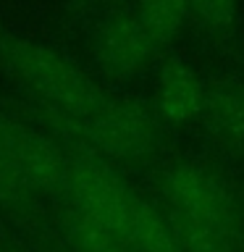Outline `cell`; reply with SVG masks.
Returning a JSON list of instances; mask_svg holds the SVG:
<instances>
[{
  "mask_svg": "<svg viewBox=\"0 0 244 252\" xmlns=\"http://www.w3.org/2000/svg\"><path fill=\"white\" fill-rule=\"evenodd\" d=\"M0 66L34 105L53 108L74 118H90L110 94L61 50L34 39L0 32Z\"/></svg>",
  "mask_w": 244,
  "mask_h": 252,
  "instance_id": "7a4b0ae2",
  "label": "cell"
},
{
  "mask_svg": "<svg viewBox=\"0 0 244 252\" xmlns=\"http://www.w3.org/2000/svg\"><path fill=\"white\" fill-rule=\"evenodd\" d=\"M189 19L213 34H223L236 21V0H189Z\"/></svg>",
  "mask_w": 244,
  "mask_h": 252,
  "instance_id": "7c38bea8",
  "label": "cell"
},
{
  "mask_svg": "<svg viewBox=\"0 0 244 252\" xmlns=\"http://www.w3.org/2000/svg\"><path fill=\"white\" fill-rule=\"evenodd\" d=\"M68 155L47 131L0 110V202L29 205L34 197L63 194Z\"/></svg>",
  "mask_w": 244,
  "mask_h": 252,
  "instance_id": "277c9868",
  "label": "cell"
},
{
  "mask_svg": "<svg viewBox=\"0 0 244 252\" xmlns=\"http://www.w3.org/2000/svg\"><path fill=\"white\" fill-rule=\"evenodd\" d=\"M39 118L47 124L58 142L71 153H92L105 160L137 163L155 153L160 131L152 113L142 102L126 97H110L90 118H74L68 113L37 105Z\"/></svg>",
  "mask_w": 244,
  "mask_h": 252,
  "instance_id": "3957f363",
  "label": "cell"
},
{
  "mask_svg": "<svg viewBox=\"0 0 244 252\" xmlns=\"http://www.w3.org/2000/svg\"><path fill=\"white\" fill-rule=\"evenodd\" d=\"M202 118L218 142L244 150V87L236 82H218L205 87Z\"/></svg>",
  "mask_w": 244,
  "mask_h": 252,
  "instance_id": "ba28073f",
  "label": "cell"
},
{
  "mask_svg": "<svg viewBox=\"0 0 244 252\" xmlns=\"http://www.w3.org/2000/svg\"><path fill=\"white\" fill-rule=\"evenodd\" d=\"M63 197L105 220L134 252H184L168 216H160L147 200H142L105 158L71 153Z\"/></svg>",
  "mask_w": 244,
  "mask_h": 252,
  "instance_id": "6da1fadb",
  "label": "cell"
},
{
  "mask_svg": "<svg viewBox=\"0 0 244 252\" xmlns=\"http://www.w3.org/2000/svg\"><path fill=\"white\" fill-rule=\"evenodd\" d=\"M171 228L184 252H242L244 250V236L220 228L208 220H197L184 213L168 210Z\"/></svg>",
  "mask_w": 244,
  "mask_h": 252,
  "instance_id": "30bf717a",
  "label": "cell"
},
{
  "mask_svg": "<svg viewBox=\"0 0 244 252\" xmlns=\"http://www.w3.org/2000/svg\"><path fill=\"white\" fill-rule=\"evenodd\" d=\"M134 13L155 47H163L189 24V0H137Z\"/></svg>",
  "mask_w": 244,
  "mask_h": 252,
  "instance_id": "8fae6325",
  "label": "cell"
},
{
  "mask_svg": "<svg viewBox=\"0 0 244 252\" xmlns=\"http://www.w3.org/2000/svg\"><path fill=\"white\" fill-rule=\"evenodd\" d=\"M242 236H244V210H242Z\"/></svg>",
  "mask_w": 244,
  "mask_h": 252,
  "instance_id": "4fadbf2b",
  "label": "cell"
},
{
  "mask_svg": "<svg viewBox=\"0 0 244 252\" xmlns=\"http://www.w3.org/2000/svg\"><path fill=\"white\" fill-rule=\"evenodd\" d=\"M157 50L134 11L113 13L102 21L94 37V58L102 74L110 79H131L147 66Z\"/></svg>",
  "mask_w": 244,
  "mask_h": 252,
  "instance_id": "8992f818",
  "label": "cell"
},
{
  "mask_svg": "<svg viewBox=\"0 0 244 252\" xmlns=\"http://www.w3.org/2000/svg\"><path fill=\"white\" fill-rule=\"evenodd\" d=\"M163 197L168 202V210L208 220L242 236V208L223 181L202 165H171L163 173Z\"/></svg>",
  "mask_w": 244,
  "mask_h": 252,
  "instance_id": "5b68a950",
  "label": "cell"
},
{
  "mask_svg": "<svg viewBox=\"0 0 244 252\" xmlns=\"http://www.w3.org/2000/svg\"><path fill=\"white\" fill-rule=\"evenodd\" d=\"M63 236L74 252H134L105 220L74 202H68V210L63 216Z\"/></svg>",
  "mask_w": 244,
  "mask_h": 252,
  "instance_id": "9c48e42d",
  "label": "cell"
},
{
  "mask_svg": "<svg viewBox=\"0 0 244 252\" xmlns=\"http://www.w3.org/2000/svg\"><path fill=\"white\" fill-rule=\"evenodd\" d=\"M205 84L184 61H168L160 68L155 110L171 124H189L202 116Z\"/></svg>",
  "mask_w": 244,
  "mask_h": 252,
  "instance_id": "52a82bcc",
  "label": "cell"
}]
</instances>
